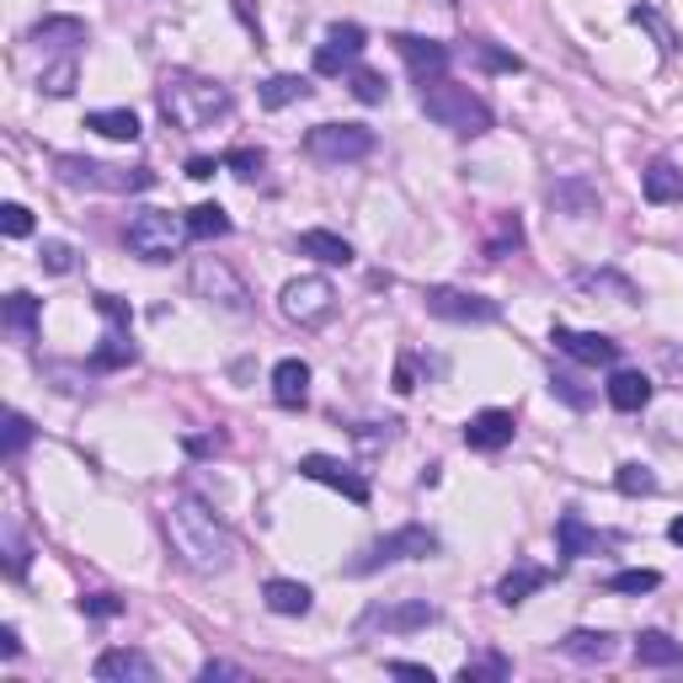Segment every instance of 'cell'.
Masks as SVG:
<instances>
[{
    "mask_svg": "<svg viewBox=\"0 0 683 683\" xmlns=\"http://www.w3.org/2000/svg\"><path fill=\"white\" fill-rule=\"evenodd\" d=\"M161 524H166V539H172V556H177L187 571H198V577L230 571L236 539H230V529L219 524V513H214L204 497L177 491V497L166 503V513H161Z\"/></svg>",
    "mask_w": 683,
    "mask_h": 683,
    "instance_id": "1",
    "label": "cell"
},
{
    "mask_svg": "<svg viewBox=\"0 0 683 683\" xmlns=\"http://www.w3.org/2000/svg\"><path fill=\"white\" fill-rule=\"evenodd\" d=\"M155 102H161V118L182 128V134H198V128H214V118H230L236 96L219 81H204V75H187V70H172L161 86H155Z\"/></svg>",
    "mask_w": 683,
    "mask_h": 683,
    "instance_id": "2",
    "label": "cell"
},
{
    "mask_svg": "<svg viewBox=\"0 0 683 683\" xmlns=\"http://www.w3.org/2000/svg\"><path fill=\"white\" fill-rule=\"evenodd\" d=\"M422 113L438 123V128H448V134H459V139H480L486 128H491V107H486V96H476L470 86H459V81H427L422 86Z\"/></svg>",
    "mask_w": 683,
    "mask_h": 683,
    "instance_id": "3",
    "label": "cell"
},
{
    "mask_svg": "<svg viewBox=\"0 0 683 683\" xmlns=\"http://www.w3.org/2000/svg\"><path fill=\"white\" fill-rule=\"evenodd\" d=\"M187 240H193L187 236V214H172V208H139L123 230V246L139 262H172V257H182Z\"/></svg>",
    "mask_w": 683,
    "mask_h": 683,
    "instance_id": "4",
    "label": "cell"
},
{
    "mask_svg": "<svg viewBox=\"0 0 683 683\" xmlns=\"http://www.w3.org/2000/svg\"><path fill=\"white\" fill-rule=\"evenodd\" d=\"M187 283H193V294L204 299L208 310H219V315H251V289H246V278L225 257H193Z\"/></svg>",
    "mask_w": 683,
    "mask_h": 683,
    "instance_id": "5",
    "label": "cell"
},
{
    "mask_svg": "<svg viewBox=\"0 0 683 683\" xmlns=\"http://www.w3.org/2000/svg\"><path fill=\"white\" fill-rule=\"evenodd\" d=\"M427 556H438V535L422 529V524H401V529L374 539L358 561H348V577H369V571H385V566L401 561H427Z\"/></svg>",
    "mask_w": 683,
    "mask_h": 683,
    "instance_id": "6",
    "label": "cell"
},
{
    "mask_svg": "<svg viewBox=\"0 0 683 683\" xmlns=\"http://www.w3.org/2000/svg\"><path fill=\"white\" fill-rule=\"evenodd\" d=\"M54 172H60L64 187H91V193H145L155 182L145 166H102L91 155H60Z\"/></svg>",
    "mask_w": 683,
    "mask_h": 683,
    "instance_id": "7",
    "label": "cell"
},
{
    "mask_svg": "<svg viewBox=\"0 0 683 683\" xmlns=\"http://www.w3.org/2000/svg\"><path fill=\"white\" fill-rule=\"evenodd\" d=\"M278 310H283V321H294L299 331H315L337 315V289H331V278H321V272L289 278L283 294H278Z\"/></svg>",
    "mask_w": 683,
    "mask_h": 683,
    "instance_id": "8",
    "label": "cell"
},
{
    "mask_svg": "<svg viewBox=\"0 0 683 683\" xmlns=\"http://www.w3.org/2000/svg\"><path fill=\"white\" fill-rule=\"evenodd\" d=\"M427 624H438V609L427 603V598H380V603H369L363 614H358V635H416V630H427Z\"/></svg>",
    "mask_w": 683,
    "mask_h": 683,
    "instance_id": "9",
    "label": "cell"
},
{
    "mask_svg": "<svg viewBox=\"0 0 683 683\" xmlns=\"http://www.w3.org/2000/svg\"><path fill=\"white\" fill-rule=\"evenodd\" d=\"M304 149H310L321 166H348V161L374 155V128H363V123H315V128L304 134Z\"/></svg>",
    "mask_w": 683,
    "mask_h": 683,
    "instance_id": "10",
    "label": "cell"
},
{
    "mask_svg": "<svg viewBox=\"0 0 683 683\" xmlns=\"http://www.w3.org/2000/svg\"><path fill=\"white\" fill-rule=\"evenodd\" d=\"M427 315L454 321V327H491L503 315V304L476 294V289H448V283H438V289H427Z\"/></svg>",
    "mask_w": 683,
    "mask_h": 683,
    "instance_id": "11",
    "label": "cell"
},
{
    "mask_svg": "<svg viewBox=\"0 0 683 683\" xmlns=\"http://www.w3.org/2000/svg\"><path fill=\"white\" fill-rule=\"evenodd\" d=\"M363 43H369V32L358 28V22H331L327 43L315 49V75H342V70H358V60H363Z\"/></svg>",
    "mask_w": 683,
    "mask_h": 683,
    "instance_id": "12",
    "label": "cell"
},
{
    "mask_svg": "<svg viewBox=\"0 0 683 683\" xmlns=\"http://www.w3.org/2000/svg\"><path fill=\"white\" fill-rule=\"evenodd\" d=\"M550 342H556L571 363H588V369H609V363H620V342H614V337H603V331L556 327V331H550Z\"/></svg>",
    "mask_w": 683,
    "mask_h": 683,
    "instance_id": "13",
    "label": "cell"
},
{
    "mask_svg": "<svg viewBox=\"0 0 683 683\" xmlns=\"http://www.w3.org/2000/svg\"><path fill=\"white\" fill-rule=\"evenodd\" d=\"M299 476L321 480V486H331V491H342L348 503H369V480L358 476L353 465L331 459V454H304V459H299Z\"/></svg>",
    "mask_w": 683,
    "mask_h": 683,
    "instance_id": "14",
    "label": "cell"
},
{
    "mask_svg": "<svg viewBox=\"0 0 683 683\" xmlns=\"http://www.w3.org/2000/svg\"><path fill=\"white\" fill-rule=\"evenodd\" d=\"M390 43H395V54H401V60L412 64V75L422 81V86H427V81H438V75L448 70V43H438V38H422V32H395Z\"/></svg>",
    "mask_w": 683,
    "mask_h": 683,
    "instance_id": "15",
    "label": "cell"
},
{
    "mask_svg": "<svg viewBox=\"0 0 683 683\" xmlns=\"http://www.w3.org/2000/svg\"><path fill=\"white\" fill-rule=\"evenodd\" d=\"M102 683H155V662L145 652H134V646H107V652L96 656V668H91Z\"/></svg>",
    "mask_w": 683,
    "mask_h": 683,
    "instance_id": "16",
    "label": "cell"
},
{
    "mask_svg": "<svg viewBox=\"0 0 683 683\" xmlns=\"http://www.w3.org/2000/svg\"><path fill=\"white\" fill-rule=\"evenodd\" d=\"M513 433H518V422H513V412H503V406H486V412H476L470 422H465V444L480 448V454L507 448L513 444Z\"/></svg>",
    "mask_w": 683,
    "mask_h": 683,
    "instance_id": "17",
    "label": "cell"
},
{
    "mask_svg": "<svg viewBox=\"0 0 683 683\" xmlns=\"http://www.w3.org/2000/svg\"><path fill=\"white\" fill-rule=\"evenodd\" d=\"M272 401L283 412H299L310 401V363L304 358H278L272 363Z\"/></svg>",
    "mask_w": 683,
    "mask_h": 683,
    "instance_id": "18",
    "label": "cell"
},
{
    "mask_svg": "<svg viewBox=\"0 0 683 683\" xmlns=\"http://www.w3.org/2000/svg\"><path fill=\"white\" fill-rule=\"evenodd\" d=\"M561 656H571V662H588V668H603V662H614V635L609 630H566L561 641Z\"/></svg>",
    "mask_w": 683,
    "mask_h": 683,
    "instance_id": "19",
    "label": "cell"
},
{
    "mask_svg": "<svg viewBox=\"0 0 683 683\" xmlns=\"http://www.w3.org/2000/svg\"><path fill=\"white\" fill-rule=\"evenodd\" d=\"M28 38L38 43V49H54V54H75V49L86 43L91 32H86V22H81V17H43V22H38Z\"/></svg>",
    "mask_w": 683,
    "mask_h": 683,
    "instance_id": "20",
    "label": "cell"
},
{
    "mask_svg": "<svg viewBox=\"0 0 683 683\" xmlns=\"http://www.w3.org/2000/svg\"><path fill=\"white\" fill-rule=\"evenodd\" d=\"M550 577L556 571H545V566H529V561H518L513 571H507L503 582H497V603H507V609H518L529 593H539V588H550Z\"/></svg>",
    "mask_w": 683,
    "mask_h": 683,
    "instance_id": "21",
    "label": "cell"
},
{
    "mask_svg": "<svg viewBox=\"0 0 683 683\" xmlns=\"http://www.w3.org/2000/svg\"><path fill=\"white\" fill-rule=\"evenodd\" d=\"M294 246H299V257H315L321 268H348L353 262V246L337 236V230H304Z\"/></svg>",
    "mask_w": 683,
    "mask_h": 683,
    "instance_id": "22",
    "label": "cell"
},
{
    "mask_svg": "<svg viewBox=\"0 0 683 683\" xmlns=\"http://www.w3.org/2000/svg\"><path fill=\"white\" fill-rule=\"evenodd\" d=\"M262 603H268L272 614H283V620H299V614H310V603H315V593H310L304 582H289V577H272L268 588H262Z\"/></svg>",
    "mask_w": 683,
    "mask_h": 683,
    "instance_id": "23",
    "label": "cell"
},
{
    "mask_svg": "<svg viewBox=\"0 0 683 683\" xmlns=\"http://www.w3.org/2000/svg\"><path fill=\"white\" fill-rule=\"evenodd\" d=\"M652 401V380L641 374V369H614V380H609V406L614 412H641Z\"/></svg>",
    "mask_w": 683,
    "mask_h": 683,
    "instance_id": "24",
    "label": "cell"
},
{
    "mask_svg": "<svg viewBox=\"0 0 683 683\" xmlns=\"http://www.w3.org/2000/svg\"><path fill=\"white\" fill-rule=\"evenodd\" d=\"M635 662L641 668H683V641L662 635V630H641L635 635Z\"/></svg>",
    "mask_w": 683,
    "mask_h": 683,
    "instance_id": "25",
    "label": "cell"
},
{
    "mask_svg": "<svg viewBox=\"0 0 683 683\" xmlns=\"http://www.w3.org/2000/svg\"><path fill=\"white\" fill-rule=\"evenodd\" d=\"M641 193H646V204H683V172L673 161H652L641 177Z\"/></svg>",
    "mask_w": 683,
    "mask_h": 683,
    "instance_id": "26",
    "label": "cell"
},
{
    "mask_svg": "<svg viewBox=\"0 0 683 683\" xmlns=\"http://www.w3.org/2000/svg\"><path fill=\"white\" fill-rule=\"evenodd\" d=\"M86 128H96L102 139H123V145L139 139V118L128 107H96V113H86Z\"/></svg>",
    "mask_w": 683,
    "mask_h": 683,
    "instance_id": "27",
    "label": "cell"
},
{
    "mask_svg": "<svg viewBox=\"0 0 683 683\" xmlns=\"http://www.w3.org/2000/svg\"><path fill=\"white\" fill-rule=\"evenodd\" d=\"M556 539H561V556H566V561H577V556H593L598 545H603V539H598L593 529L582 524V513H561V524H556Z\"/></svg>",
    "mask_w": 683,
    "mask_h": 683,
    "instance_id": "28",
    "label": "cell"
},
{
    "mask_svg": "<svg viewBox=\"0 0 683 683\" xmlns=\"http://www.w3.org/2000/svg\"><path fill=\"white\" fill-rule=\"evenodd\" d=\"M38 310H43V304L17 289V294H6V304H0V321H6V331H17L22 342H32V337H38Z\"/></svg>",
    "mask_w": 683,
    "mask_h": 683,
    "instance_id": "29",
    "label": "cell"
},
{
    "mask_svg": "<svg viewBox=\"0 0 683 683\" xmlns=\"http://www.w3.org/2000/svg\"><path fill=\"white\" fill-rule=\"evenodd\" d=\"M550 204L561 208V214H577V219H582V214L598 208V193L582 177H566V182H550Z\"/></svg>",
    "mask_w": 683,
    "mask_h": 683,
    "instance_id": "30",
    "label": "cell"
},
{
    "mask_svg": "<svg viewBox=\"0 0 683 683\" xmlns=\"http://www.w3.org/2000/svg\"><path fill=\"white\" fill-rule=\"evenodd\" d=\"M187 236H193V240H219V236H230V214H225L219 204L187 208Z\"/></svg>",
    "mask_w": 683,
    "mask_h": 683,
    "instance_id": "31",
    "label": "cell"
},
{
    "mask_svg": "<svg viewBox=\"0 0 683 683\" xmlns=\"http://www.w3.org/2000/svg\"><path fill=\"white\" fill-rule=\"evenodd\" d=\"M310 96V81L304 75H272V81H262V107H289V102H304Z\"/></svg>",
    "mask_w": 683,
    "mask_h": 683,
    "instance_id": "32",
    "label": "cell"
},
{
    "mask_svg": "<svg viewBox=\"0 0 683 683\" xmlns=\"http://www.w3.org/2000/svg\"><path fill=\"white\" fill-rule=\"evenodd\" d=\"M75 75H81V70H75V54H60L54 64H43L38 91H43V96H70V91H75Z\"/></svg>",
    "mask_w": 683,
    "mask_h": 683,
    "instance_id": "33",
    "label": "cell"
},
{
    "mask_svg": "<svg viewBox=\"0 0 683 683\" xmlns=\"http://www.w3.org/2000/svg\"><path fill=\"white\" fill-rule=\"evenodd\" d=\"M571 283H577V289H588V294H598V289H603V294H620L624 304H630V299H641V294H635V283H624L620 272H577Z\"/></svg>",
    "mask_w": 683,
    "mask_h": 683,
    "instance_id": "34",
    "label": "cell"
},
{
    "mask_svg": "<svg viewBox=\"0 0 683 683\" xmlns=\"http://www.w3.org/2000/svg\"><path fill=\"white\" fill-rule=\"evenodd\" d=\"M550 395H556V401H566L571 412H588V406H593V390H582V380H577V374H566V369H556V374H550Z\"/></svg>",
    "mask_w": 683,
    "mask_h": 683,
    "instance_id": "35",
    "label": "cell"
},
{
    "mask_svg": "<svg viewBox=\"0 0 683 683\" xmlns=\"http://www.w3.org/2000/svg\"><path fill=\"white\" fill-rule=\"evenodd\" d=\"M75 257H81V251H75L70 240H43V246H38V262H43V272H54V278L75 272Z\"/></svg>",
    "mask_w": 683,
    "mask_h": 683,
    "instance_id": "36",
    "label": "cell"
},
{
    "mask_svg": "<svg viewBox=\"0 0 683 683\" xmlns=\"http://www.w3.org/2000/svg\"><path fill=\"white\" fill-rule=\"evenodd\" d=\"M614 486H620L624 497H652L656 476L646 470V465H635V459H630V465H620V470H614Z\"/></svg>",
    "mask_w": 683,
    "mask_h": 683,
    "instance_id": "37",
    "label": "cell"
},
{
    "mask_svg": "<svg viewBox=\"0 0 683 683\" xmlns=\"http://www.w3.org/2000/svg\"><path fill=\"white\" fill-rule=\"evenodd\" d=\"M348 81H353V96L363 102V107H380V102L390 96L385 75H374V70H348Z\"/></svg>",
    "mask_w": 683,
    "mask_h": 683,
    "instance_id": "38",
    "label": "cell"
},
{
    "mask_svg": "<svg viewBox=\"0 0 683 683\" xmlns=\"http://www.w3.org/2000/svg\"><path fill=\"white\" fill-rule=\"evenodd\" d=\"M656 582H662V577H656L652 566H635V571H614V577H609V593H652Z\"/></svg>",
    "mask_w": 683,
    "mask_h": 683,
    "instance_id": "39",
    "label": "cell"
},
{
    "mask_svg": "<svg viewBox=\"0 0 683 683\" xmlns=\"http://www.w3.org/2000/svg\"><path fill=\"white\" fill-rule=\"evenodd\" d=\"M28 444H32V422L22 412H6V444H0V454H6V459H17Z\"/></svg>",
    "mask_w": 683,
    "mask_h": 683,
    "instance_id": "40",
    "label": "cell"
},
{
    "mask_svg": "<svg viewBox=\"0 0 683 683\" xmlns=\"http://www.w3.org/2000/svg\"><path fill=\"white\" fill-rule=\"evenodd\" d=\"M513 668H507V656H497V652H486V656H476V662H465L459 668V679L465 683H480V679H507Z\"/></svg>",
    "mask_w": 683,
    "mask_h": 683,
    "instance_id": "41",
    "label": "cell"
},
{
    "mask_svg": "<svg viewBox=\"0 0 683 683\" xmlns=\"http://www.w3.org/2000/svg\"><path fill=\"white\" fill-rule=\"evenodd\" d=\"M513 246H524V225H518V214H513V219H503V236L486 246V262H503Z\"/></svg>",
    "mask_w": 683,
    "mask_h": 683,
    "instance_id": "42",
    "label": "cell"
},
{
    "mask_svg": "<svg viewBox=\"0 0 683 683\" xmlns=\"http://www.w3.org/2000/svg\"><path fill=\"white\" fill-rule=\"evenodd\" d=\"M96 369H123V363H134V348L123 342V337H107L102 348H96V358H91Z\"/></svg>",
    "mask_w": 683,
    "mask_h": 683,
    "instance_id": "43",
    "label": "cell"
},
{
    "mask_svg": "<svg viewBox=\"0 0 683 683\" xmlns=\"http://www.w3.org/2000/svg\"><path fill=\"white\" fill-rule=\"evenodd\" d=\"M225 166H230L240 182H257L268 161H262V149H236V155H225Z\"/></svg>",
    "mask_w": 683,
    "mask_h": 683,
    "instance_id": "44",
    "label": "cell"
},
{
    "mask_svg": "<svg viewBox=\"0 0 683 683\" xmlns=\"http://www.w3.org/2000/svg\"><path fill=\"white\" fill-rule=\"evenodd\" d=\"M476 60L486 64V70H497V75H518V70H524L518 54H503V49H491V43H476Z\"/></svg>",
    "mask_w": 683,
    "mask_h": 683,
    "instance_id": "45",
    "label": "cell"
},
{
    "mask_svg": "<svg viewBox=\"0 0 683 683\" xmlns=\"http://www.w3.org/2000/svg\"><path fill=\"white\" fill-rule=\"evenodd\" d=\"M0 230H6L11 240H22L32 230V214L22 204H6V208H0Z\"/></svg>",
    "mask_w": 683,
    "mask_h": 683,
    "instance_id": "46",
    "label": "cell"
},
{
    "mask_svg": "<svg viewBox=\"0 0 683 683\" xmlns=\"http://www.w3.org/2000/svg\"><path fill=\"white\" fill-rule=\"evenodd\" d=\"M81 614H91V620H113V614H123V603L113 593H86L81 598Z\"/></svg>",
    "mask_w": 683,
    "mask_h": 683,
    "instance_id": "47",
    "label": "cell"
},
{
    "mask_svg": "<svg viewBox=\"0 0 683 683\" xmlns=\"http://www.w3.org/2000/svg\"><path fill=\"white\" fill-rule=\"evenodd\" d=\"M6 571H11V577H22V571H28V545H22V535H17V529H6Z\"/></svg>",
    "mask_w": 683,
    "mask_h": 683,
    "instance_id": "48",
    "label": "cell"
},
{
    "mask_svg": "<svg viewBox=\"0 0 683 683\" xmlns=\"http://www.w3.org/2000/svg\"><path fill=\"white\" fill-rule=\"evenodd\" d=\"M198 679H204V683H214V679H246V668H240V662H219V656H208Z\"/></svg>",
    "mask_w": 683,
    "mask_h": 683,
    "instance_id": "49",
    "label": "cell"
},
{
    "mask_svg": "<svg viewBox=\"0 0 683 683\" xmlns=\"http://www.w3.org/2000/svg\"><path fill=\"white\" fill-rule=\"evenodd\" d=\"M390 673H395V679H422V683H433V668H427V662H401V656H395V662H385Z\"/></svg>",
    "mask_w": 683,
    "mask_h": 683,
    "instance_id": "50",
    "label": "cell"
},
{
    "mask_svg": "<svg viewBox=\"0 0 683 683\" xmlns=\"http://www.w3.org/2000/svg\"><path fill=\"white\" fill-rule=\"evenodd\" d=\"M0 656H6V662L22 656V635H17V624H0Z\"/></svg>",
    "mask_w": 683,
    "mask_h": 683,
    "instance_id": "51",
    "label": "cell"
},
{
    "mask_svg": "<svg viewBox=\"0 0 683 683\" xmlns=\"http://www.w3.org/2000/svg\"><path fill=\"white\" fill-rule=\"evenodd\" d=\"M395 390H401V395H412V390H416V363H412V353L401 358V369H395Z\"/></svg>",
    "mask_w": 683,
    "mask_h": 683,
    "instance_id": "52",
    "label": "cell"
},
{
    "mask_svg": "<svg viewBox=\"0 0 683 683\" xmlns=\"http://www.w3.org/2000/svg\"><path fill=\"white\" fill-rule=\"evenodd\" d=\"M214 172H219V161H208V155H193V161H187V177H214Z\"/></svg>",
    "mask_w": 683,
    "mask_h": 683,
    "instance_id": "53",
    "label": "cell"
},
{
    "mask_svg": "<svg viewBox=\"0 0 683 683\" xmlns=\"http://www.w3.org/2000/svg\"><path fill=\"white\" fill-rule=\"evenodd\" d=\"M219 444H225L219 433H214V438H187V448H193V454H208V448H219Z\"/></svg>",
    "mask_w": 683,
    "mask_h": 683,
    "instance_id": "54",
    "label": "cell"
},
{
    "mask_svg": "<svg viewBox=\"0 0 683 683\" xmlns=\"http://www.w3.org/2000/svg\"><path fill=\"white\" fill-rule=\"evenodd\" d=\"M668 539H673V545H683V518H673V524H668Z\"/></svg>",
    "mask_w": 683,
    "mask_h": 683,
    "instance_id": "55",
    "label": "cell"
}]
</instances>
